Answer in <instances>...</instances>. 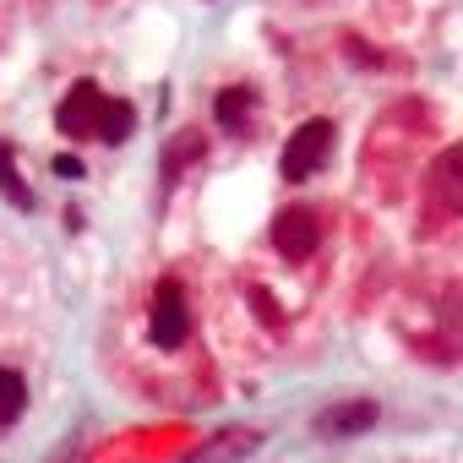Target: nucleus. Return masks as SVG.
Instances as JSON below:
<instances>
[{
	"label": "nucleus",
	"mask_w": 463,
	"mask_h": 463,
	"mask_svg": "<svg viewBox=\"0 0 463 463\" xmlns=\"http://www.w3.org/2000/svg\"><path fill=\"white\" fill-rule=\"evenodd\" d=\"M327 153H333V120H305L295 137H289L279 169H284V180H311L327 164Z\"/></svg>",
	"instance_id": "nucleus-1"
},
{
	"label": "nucleus",
	"mask_w": 463,
	"mask_h": 463,
	"mask_svg": "<svg viewBox=\"0 0 463 463\" xmlns=\"http://www.w3.org/2000/svg\"><path fill=\"white\" fill-rule=\"evenodd\" d=\"M104 109H109V99H104L99 82H72V93H65L60 109H55V125H60L72 142H82V137H99Z\"/></svg>",
	"instance_id": "nucleus-2"
},
{
	"label": "nucleus",
	"mask_w": 463,
	"mask_h": 463,
	"mask_svg": "<svg viewBox=\"0 0 463 463\" xmlns=\"http://www.w3.org/2000/svg\"><path fill=\"white\" fill-rule=\"evenodd\" d=\"M191 339V305H185V289L175 279H164L153 289V344L159 349H180Z\"/></svg>",
	"instance_id": "nucleus-3"
},
{
	"label": "nucleus",
	"mask_w": 463,
	"mask_h": 463,
	"mask_svg": "<svg viewBox=\"0 0 463 463\" xmlns=\"http://www.w3.org/2000/svg\"><path fill=\"white\" fill-rule=\"evenodd\" d=\"M425 208H431L436 219L463 213V148H447V153L431 164V175H425Z\"/></svg>",
	"instance_id": "nucleus-4"
},
{
	"label": "nucleus",
	"mask_w": 463,
	"mask_h": 463,
	"mask_svg": "<svg viewBox=\"0 0 463 463\" xmlns=\"http://www.w3.org/2000/svg\"><path fill=\"white\" fill-rule=\"evenodd\" d=\"M273 245H279L289 262L316 256V245H322V219H316L311 208H284V213L273 219Z\"/></svg>",
	"instance_id": "nucleus-5"
},
{
	"label": "nucleus",
	"mask_w": 463,
	"mask_h": 463,
	"mask_svg": "<svg viewBox=\"0 0 463 463\" xmlns=\"http://www.w3.org/2000/svg\"><path fill=\"white\" fill-rule=\"evenodd\" d=\"M371 425H376V404L371 399H344V404L316 415V436L322 442H349V436H365Z\"/></svg>",
	"instance_id": "nucleus-6"
},
{
	"label": "nucleus",
	"mask_w": 463,
	"mask_h": 463,
	"mask_svg": "<svg viewBox=\"0 0 463 463\" xmlns=\"http://www.w3.org/2000/svg\"><path fill=\"white\" fill-rule=\"evenodd\" d=\"M256 447H262V436H256V431H240V425H235V431H219V436H213L208 447H196V452H191L185 463H235V458H251Z\"/></svg>",
	"instance_id": "nucleus-7"
},
{
	"label": "nucleus",
	"mask_w": 463,
	"mask_h": 463,
	"mask_svg": "<svg viewBox=\"0 0 463 463\" xmlns=\"http://www.w3.org/2000/svg\"><path fill=\"white\" fill-rule=\"evenodd\" d=\"M213 115H219L224 131H235V137H240V131L251 125V115H256V93L251 88H224L219 104H213Z\"/></svg>",
	"instance_id": "nucleus-8"
},
{
	"label": "nucleus",
	"mask_w": 463,
	"mask_h": 463,
	"mask_svg": "<svg viewBox=\"0 0 463 463\" xmlns=\"http://www.w3.org/2000/svg\"><path fill=\"white\" fill-rule=\"evenodd\" d=\"M22 409H28V382L12 365H0V425H17Z\"/></svg>",
	"instance_id": "nucleus-9"
},
{
	"label": "nucleus",
	"mask_w": 463,
	"mask_h": 463,
	"mask_svg": "<svg viewBox=\"0 0 463 463\" xmlns=\"http://www.w3.org/2000/svg\"><path fill=\"white\" fill-rule=\"evenodd\" d=\"M0 191H6V202L12 208H33V191L22 185V175H17V159H12V142H0Z\"/></svg>",
	"instance_id": "nucleus-10"
},
{
	"label": "nucleus",
	"mask_w": 463,
	"mask_h": 463,
	"mask_svg": "<svg viewBox=\"0 0 463 463\" xmlns=\"http://www.w3.org/2000/svg\"><path fill=\"white\" fill-rule=\"evenodd\" d=\"M131 125H137V115H131V104L109 99V109H104V125H99V137H104V142H125V137H131Z\"/></svg>",
	"instance_id": "nucleus-11"
},
{
	"label": "nucleus",
	"mask_w": 463,
	"mask_h": 463,
	"mask_svg": "<svg viewBox=\"0 0 463 463\" xmlns=\"http://www.w3.org/2000/svg\"><path fill=\"white\" fill-rule=\"evenodd\" d=\"M202 148H208V142H202V131H185V137H175V148H169V159H164V175L175 180V175H180L196 153H202Z\"/></svg>",
	"instance_id": "nucleus-12"
},
{
	"label": "nucleus",
	"mask_w": 463,
	"mask_h": 463,
	"mask_svg": "<svg viewBox=\"0 0 463 463\" xmlns=\"http://www.w3.org/2000/svg\"><path fill=\"white\" fill-rule=\"evenodd\" d=\"M245 295H251V305H256V316H262V322H268V327H279V322H284V311L273 305V295H268V289H262V284H251Z\"/></svg>",
	"instance_id": "nucleus-13"
},
{
	"label": "nucleus",
	"mask_w": 463,
	"mask_h": 463,
	"mask_svg": "<svg viewBox=\"0 0 463 463\" xmlns=\"http://www.w3.org/2000/svg\"><path fill=\"white\" fill-rule=\"evenodd\" d=\"M55 175H65V180H77V175H82V159H72V153H60V159H55Z\"/></svg>",
	"instance_id": "nucleus-14"
}]
</instances>
